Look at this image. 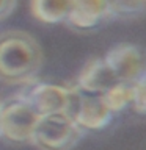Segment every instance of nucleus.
I'll return each mask as SVG.
<instances>
[{"mask_svg":"<svg viewBox=\"0 0 146 150\" xmlns=\"http://www.w3.org/2000/svg\"><path fill=\"white\" fill-rule=\"evenodd\" d=\"M112 19H138L146 16V0H108Z\"/></svg>","mask_w":146,"mask_h":150,"instance_id":"9b49d317","label":"nucleus"},{"mask_svg":"<svg viewBox=\"0 0 146 150\" xmlns=\"http://www.w3.org/2000/svg\"><path fill=\"white\" fill-rule=\"evenodd\" d=\"M71 0H30V13L38 22L46 25L66 23Z\"/></svg>","mask_w":146,"mask_h":150,"instance_id":"1a4fd4ad","label":"nucleus"},{"mask_svg":"<svg viewBox=\"0 0 146 150\" xmlns=\"http://www.w3.org/2000/svg\"><path fill=\"white\" fill-rule=\"evenodd\" d=\"M83 134L66 112H54L38 119L30 144L38 150H72Z\"/></svg>","mask_w":146,"mask_h":150,"instance_id":"f03ea898","label":"nucleus"},{"mask_svg":"<svg viewBox=\"0 0 146 150\" xmlns=\"http://www.w3.org/2000/svg\"><path fill=\"white\" fill-rule=\"evenodd\" d=\"M39 116L16 94L2 102L0 110V138L13 144H30L33 130Z\"/></svg>","mask_w":146,"mask_h":150,"instance_id":"20e7f679","label":"nucleus"},{"mask_svg":"<svg viewBox=\"0 0 146 150\" xmlns=\"http://www.w3.org/2000/svg\"><path fill=\"white\" fill-rule=\"evenodd\" d=\"M118 81L135 84L146 78V49L134 42H120L102 56Z\"/></svg>","mask_w":146,"mask_h":150,"instance_id":"39448f33","label":"nucleus"},{"mask_svg":"<svg viewBox=\"0 0 146 150\" xmlns=\"http://www.w3.org/2000/svg\"><path fill=\"white\" fill-rule=\"evenodd\" d=\"M101 97L113 116L121 114L132 108V84L116 81Z\"/></svg>","mask_w":146,"mask_h":150,"instance_id":"9d476101","label":"nucleus"},{"mask_svg":"<svg viewBox=\"0 0 146 150\" xmlns=\"http://www.w3.org/2000/svg\"><path fill=\"white\" fill-rule=\"evenodd\" d=\"M44 66V53L36 38L24 30L0 31V81L27 84L35 81Z\"/></svg>","mask_w":146,"mask_h":150,"instance_id":"f257e3e1","label":"nucleus"},{"mask_svg":"<svg viewBox=\"0 0 146 150\" xmlns=\"http://www.w3.org/2000/svg\"><path fill=\"white\" fill-rule=\"evenodd\" d=\"M0 110H2V102H0Z\"/></svg>","mask_w":146,"mask_h":150,"instance_id":"4468645a","label":"nucleus"},{"mask_svg":"<svg viewBox=\"0 0 146 150\" xmlns=\"http://www.w3.org/2000/svg\"><path fill=\"white\" fill-rule=\"evenodd\" d=\"M118 81L102 56L88 59L79 70L75 86L82 92L91 96H102L110 86Z\"/></svg>","mask_w":146,"mask_h":150,"instance_id":"6e6552de","label":"nucleus"},{"mask_svg":"<svg viewBox=\"0 0 146 150\" xmlns=\"http://www.w3.org/2000/svg\"><path fill=\"white\" fill-rule=\"evenodd\" d=\"M17 8V0H0V22L8 19Z\"/></svg>","mask_w":146,"mask_h":150,"instance_id":"ddd939ff","label":"nucleus"},{"mask_svg":"<svg viewBox=\"0 0 146 150\" xmlns=\"http://www.w3.org/2000/svg\"><path fill=\"white\" fill-rule=\"evenodd\" d=\"M135 112L146 116V78L132 84V108Z\"/></svg>","mask_w":146,"mask_h":150,"instance_id":"f8f14e48","label":"nucleus"},{"mask_svg":"<svg viewBox=\"0 0 146 150\" xmlns=\"http://www.w3.org/2000/svg\"><path fill=\"white\" fill-rule=\"evenodd\" d=\"M68 94H66V106L64 111L79 128L83 131H101L112 124L113 116L104 103L101 96H91L85 94L75 86V84H66Z\"/></svg>","mask_w":146,"mask_h":150,"instance_id":"7ed1b4c3","label":"nucleus"},{"mask_svg":"<svg viewBox=\"0 0 146 150\" xmlns=\"http://www.w3.org/2000/svg\"><path fill=\"white\" fill-rule=\"evenodd\" d=\"M17 94L31 106L38 116L42 117L64 111L68 86L49 81H30L24 84Z\"/></svg>","mask_w":146,"mask_h":150,"instance_id":"423d86ee","label":"nucleus"},{"mask_svg":"<svg viewBox=\"0 0 146 150\" xmlns=\"http://www.w3.org/2000/svg\"><path fill=\"white\" fill-rule=\"evenodd\" d=\"M108 19H112L108 0H71L64 25L75 31H93Z\"/></svg>","mask_w":146,"mask_h":150,"instance_id":"0eeeda50","label":"nucleus"}]
</instances>
